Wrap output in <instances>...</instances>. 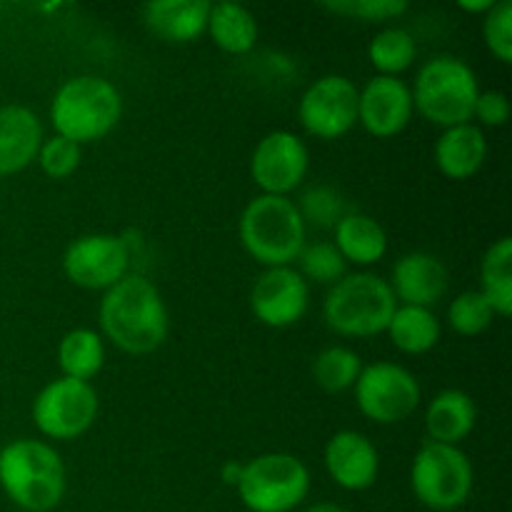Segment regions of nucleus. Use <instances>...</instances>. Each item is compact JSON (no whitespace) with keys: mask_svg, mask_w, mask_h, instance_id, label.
Masks as SVG:
<instances>
[{"mask_svg":"<svg viewBox=\"0 0 512 512\" xmlns=\"http://www.w3.org/2000/svg\"><path fill=\"white\" fill-rule=\"evenodd\" d=\"M100 335L128 355H150L168 340L170 313L153 280L128 273L105 290L98 308Z\"/></svg>","mask_w":512,"mask_h":512,"instance_id":"nucleus-1","label":"nucleus"},{"mask_svg":"<svg viewBox=\"0 0 512 512\" xmlns=\"http://www.w3.org/2000/svg\"><path fill=\"white\" fill-rule=\"evenodd\" d=\"M0 488L20 510H55L68 488L63 458L45 440H13L0 450Z\"/></svg>","mask_w":512,"mask_h":512,"instance_id":"nucleus-2","label":"nucleus"},{"mask_svg":"<svg viewBox=\"0 0 512 512\" xmlns=\"http://www.w3.org/2000/svg\"><path fill=\"white\" fill-rule=\"evenodd\" d=\"M123 118V95L103 75H73L50 100L55 135L90 145L108 138Z\"/></svg>","mask_w":512,"mask_h":512,"instance_id":"nucleus-3","label":"nucleus"},{"mask_svg":"<svg viewBox=\"0 0 512 512\" xmlns=\"http://www.w3.org/2000/svg\"><path fill=\"white\" fill-rule=\"evenodd\" d=\"M238 233L245 253L263 268L293 265L308 243L298 205L283 195H255L240 213Z\"/></svg>","mask_w":512,"mask_h":512,"instance_id":"nucleus-4","label":"nucleus"},{"mask_svg":"<svg viewBox=\"0 0 512 512\" xmlns=\"http://www.w3.org/2000/svg\"><path fill=\"white\" fill-rule=\"evenodd\" d=\"M410 93H413L415 113L445 130L473 123L480 80L463 58L435 55L418 68Z\"/></svg>","mask_w":512,"mask_h":512,"instance_id":"nucleus-5","label":"nucleus"},{"mask_svg":"<svg viewBox=\"0 0 512 512\" xmlns=\"http://www.w3.org/2000/svg\"><path fill=\"white\" fill-rule=\"evenodd\" d=\"M398 300L390 283L375 273H348L330 285L323 300V320L340 338H373L388 330Z\"/></svg>","mask_w":512,"mask_h":512,"instance_id":"nucleus-6","label":"nucleus"},{"mask_svg":"<svg viewBox=\"0 0 512 512\" xmlns=\"http://www.w3.org/2000/svg\"><path fill=\"white\" fill-rule=\"evenodd\" d=\"M235 490L250 512H293L310 495V470L298 455L263 453L243 463Z\"/></svg>","mask_w":512,"mask_h":512,"instance_id":"nucleus-7","label":"nucleus"},{"mask_svg":"<svg viewBox=\"0 0 512 512\" xmlns=\"http://www.w3.org/2000/svg\"><path fill=\"white\" fill-rule=\"evenodd\" d=\"M475 485L473 463L458 445H420L410 463V488L420 505L435 512H453L470 500Z\"/></svg>","mask_w":512,"mask_h":512,"instance_id":"nucleus-8","label":"nucleus"},{"mask_svg":"<svg viewBox=\"0 0 512 512\" xmlns=\"http://www.w3.org/2000/svg\"><path fill=\"white\" fill-rule=\"evenodd\" d=\"M353 395L360 413L375 425L403 423L423 403V388L413 370L390 360L363 365Z\"/></svg>","mask_w":512,"mask_h":512,"instance_id":"nucleus-9","label":"nucleus"},{"mask_svg":"<svg viewBox=\"0 0 512 512\" xmlns=\"http://www.w3.org/2000/svg\"><path fill=\"white\" fill-rule=\"evenodd\" d=\"M98 410L100 400L93 383L60 375L58 380H50L35 395L30 415L43 438L68 443L93 428V423L98 420Z\"/></svg>","mask_w":512,"mask_h":512,"instance_id":"nucleus-10","label":"nucleus"},{"mask_svg":"<svg viewBox=\"0 0 512 512\" xmlns=\"http://www.w3.org/2000/svg\"><path fill=\"white\" fill-rule=\"evenodd\" d=\"M298 120L310 138H343L358 125V85L348 75H320L300 95Z\"/></svg>","mask_w":512,"mask_h":512,"instance_id":"nucleus-11","label":"nucleus"},{"mask_svg":"<svg viewBox=\"0 0 512 512\" xmlns=\"http://www.w3.org/2000/svg\"><path fill=\"white\" fill-rule=\"evenodd\" d=\"M133 250L113 233H88L75 238L63 253V273L75 288L110 290L130 273Z\"/></svg>","mask_w":512,"mask_h":512,"instance_id":"nucleus-12","label":"nucleus"},{"mask_svg":"<svg viewBox=\"0 0 512 512\" xmlns=\"http://www.w3.org/2000/svg\"><path fill=\"white\" fill-rule=\"evenodd\" d=\"M310 150L293 130H273L255 143L250 155V178L263 195H283L300 188L308 178Z\"/></svg>","mask_w":512,"mask_h":512,"instance_id":"nucleus-13","label":"nucleus"},{"mask_svg":"<svg viewBox=\"0 0 512 512\" xmlns=\"http://www.w3.org/2000/svg\"><path fill=\"white\" fill-rule=\"evenodd\" d=\"M310 308V285L293 268H265L250 288V310L265 328L285 330L298 325Z\"/></svg>","mask_w":512,"mask_h":512,"instance_id":"nucleus-14","label":"nucleus"},{"mask_svg":"<svg viewBox=\"0 0 512 512\" xmlns=\"http://www.w3.org/2000/svg\"><path fill=\"white\" fill-rule=\"evenodd\" d=\"M413 115V93L403 78L373 75L358 88V123L373 138H395L408 128Z\"/></svg>","mask_w":512,"mask_h":512,"instance_id":"nucleus-15","label":"nucleus"},{"mask_svg":"<svg viewBox=\"0 0 512 512\" xmlns=\"http://www.w3.org/2000/svg\"><path fill=\"white\" fill-rule=\"evenodd\" d=\"M325 473L338 488L363 493L373 488L380 475V453L373 440L358 430H338L323 450Z\"/></svg>","mask_w":512,"mask_h":512,"instance_id":"nucleus-16","label":"nucleus"},{"mask_svg":"<svg viewBox=\"0 0 512 512\" xmlns=\"http://www.w3.org/2000/svg\"><path fill=\"white\" fill-rule=\"evenodd\" d=\"M388 283L398 305L433 310V305L440 303L448 293L450 270L445 268L438 255L413 250V253H405L395 260Z\"/></svg>","mask_w":512,"mask_h":512,"instance_id":"nucleus-17","label":"nucleus"},{"mask_svg":"<svg viewBox=\"0 0 512 512\" xmlns=\"http://www.w3.org/2000/svg\"><path fill=\"white\" fill-rule=\"evenodd\" d=\"M43 138V123L33 110L18 103L0 105V178L33 165Z\"/></svg>","mask_w":512,"mask_h":512,"instance_id":"nucleus-18","label":"nucleus"},{"mask_svg":"<svg viewBox=\"0 0 512 512\" xmlns=\"http://www.w3.org/2000/svg\"><path fill=\"white\" fill-rule=\"evenodd\" d=\"M210 3L205 0H153L143 5V23L165 43L188 45L208 30Z\"/></svg>","mask_w":512,"mask_h":512,"instance_id":"nucleus-19","label":"nucleus"},{"mask_svg":"<svg viewBox=\"0 0 512 512\" xmlns=\"http://www.w3.org/2000/svg\"><path fill=\"white\" fill-rule=\"evenodd\" d=\"M488 158V138L475 123L445 128L433 148L435 168L448 180H468L480 173Z\"/></svg>","mask_w":512,"mask_h":512,"instance_id":"nucleus-20","label":"nucleus"},{"mask_svg":"<svg viewBox=\"0 0 512 512\" xmlns=\"http://www.w3.org/2000/svg\"><path fill=\"white\" fill-rule=\"evenodd\" d=\"M478 423V405L465 390H440L425 408V433L433 443L460 445Z\"/></svg>","mask_w":512,"mask_h":512,"instance_id":"nucleus-21","label":"nucleus"},{"mask_svg":"<svg viewBox=\"0 0 512 512\" xmlns=\"http://www.w3.org/2000/svg\"><path fill=\"white\" fill-rule=\"evenodd\" d=\"M333 245L348 265L370 268L388 253V233L373 215L350 210L333 228Z\"/></svg>","mask_w":512,"mask_h":512,"instance_id":"nucleus-22","label":"nucleus"},{"mask_svg":"<svg viewBox=\"0 0 512 512\" xmlns=\"http://www.w3.org/2000/svg\"><path fill=\"white\" fill-rule=\"evenodd\" d=\"M388 338L400 353L425 355L443 338V325L430 308L398 305L388 323Z\"/></svg>","mask_w":512,"mask_h":512,"instance_id":"nucleus-23","label":"nucleus"},{"mask_svg":"<svg viewBox=\"0 0 512 512\" xmlns=\"http://www.w3.org/2000/svg\"><path fill=\"white\" fill-rule=\"evenodd\" d=\"M205 33L213 38L223 53L228 55H248L258 43V20L245 5L240 3H215L210 5L208 30Z\"/></svg>","mask_w":512,"mask_h":512,"instance_id":"nucleus-24","label":"nucleus"},{"mask_svg":"<svg viewBox=\"0 0 512 512\" xmlns=\"http://www.w3.org/2000/svg\"><path fill=\"white\" fill-rule=\"evenodd\" d=\"M105 365V340L93 328H73L58 343V368L63 378L90 383Z\"/></svg>","mask_w":512,"mask_h":512,"instance_id":"nucleus-25","label":"nucleus"},{"mask_svg":"<svg viewBox=\"0 0 512 512\" xmlns=\"http://www.w3.org/2000/svg\"><path fill=\"white\" fill-rule=\"evenodd\" d=\"M480 293L495 315L508 318L512 313V240L508 235L485 250L480 263Z\"/></svg>","mask_w":512,"mask_h":512,"instance_id":"nucleus-26","label":"nucleus"},{"mask_svg":"<svg viewBox=\"0 0 512 512\" xmlns=\"http://www.w3.org/2000/svg\"><path fill=\"white\" fill-rule=\"evenodd\" d=\"M415 58H418L415 35L410 30L400 28V25L383 28L368 43V60L378 70V75L400 78V73L413 68Z\"/></svg>","mask_w":512,"mask_h":512,"instance_id":"nucleus-27","label":"nucleus"},{"mask_svg":"<svg viewBox=\"0 0 512 512\" xmlns=\"http://www.w3.org/2000/svg\"><path fill=\"white\" fill-rule=\"evenodd\" d=\"M360 370H363V360L353 348H345V345H330V348L320 350L310 365L313 383L330 395L353 390L360 378Z\"/></svg>","mask_w":512,"mask_h":512,"instance_id":"nucleus-28","label":"nucleus"},{"mask_svg":"<svg viewBox=\"0 0 512 512\" xmlns=\"http://www.w3.org/2000/svg\"><path fill=\"white\" fill-rule=\"evenodd\" d=\"M300 215H303L305 228H318V230H333L345 215L350 213L348 203H345L343 193L330 185H313L300 195L298 203Z\"/></svg>","mask_w":512,"mask_h":512,"instance_id":"nucleus-29","label":"nucleus"},{"mask_svg":"<svg viewBox=\"0 0 512 512\" xmlns=\"http://www.w3.org/2000/svg\"><path fill=\"white\" fill-rule=\"evenodd\" d=\"M298 273L303 275L305 283L318 285H335L340 278L348 275V263L338 253L333 243H305V248L298 255Z\"/></svg>","mask_w":512,"mask_h":512,"instance_id":"nucleus-30","label":"nucleus"},{"mask_svg":"<svg viewBox=\"0 0 512 512\" xmlns=\"http://www.w3.org/2000/svg\"><path fill=\"white\" fill-rule=\"evenodd\" d=\"M493 308L480 290H465L448 305V325L463 338H478L493 325Z\"/></svg>","mask_w":512,"mask_h":512,"instance_id":"nucleus-31","label":"nucleus"},{"mask_svg":"<svg viewBox=\"0 0 512 512\" xmlns=\"http://www.w3.org/2000/svg\"><path fill=\"white\" fill-rule=\"evenodd\" d=\"M80 160H83V148L75 145L73 140L53 133L50 138H43L35 163L43 170L45 178L65 180L80 168Z\"/></svg>","mask_w":512,"mask_h":512,"instance_id":"nucleus-32","label":"nucleus"},{"mask_svg":"<svg viewBox=\"0 0 512 512\" xmlns=\"http://www.w3.org/2000/svg\"><path fill=\"white\" fill-rule=\"evenodd\" d=\"M323 8L340 18H353L360 23H388L408 13L405 0H330L323 3Z\"/></svg>","mask_w":512,"mask_h":512,"instance_id":"nucleus-33","label":"nucleus"},{"mask_svg":"<svg viewBox=\"0 0 512 512\" xmlns=\"http://www.w3.org/2000/svg\"><path fill=\"white\" fill-rule=\"evenodd\" d=\"M483 40L500 63H512V0H495L483 15Z\"/></svg>","mask_w":512,"mask_h":512,"instance_id":"nucleus-34","label":"nucleus"},{"mask_svg":"<svg viewBox=\"0 0 512 512\" xmlns=\"http://www.w3.org/2000/svg\"><path fill=\"white\" fill-rule=\"evenodd\" d=\"M473 120H478V128H503L510 120V100L503 90H480L475 100Z\"/></svg>","mask_w":512,"mask_h":512,"instance_id":"nucleus-35","label":"nucleus"},{"mask_svg":"<svg viewBox=\"0 0 512 512\" xmlns=\"http://www.w3.org/2000/svg\"><path fill=\"white\" fill-rule=\"evenodd\" d=\"M240 475H243V463H235V460H228L223 465V470H220V480L225 485H230V488H235L240 483Z\"/></svg>","mask_w":512,"mask_h":512,"instance_id":"nucleus-36","label":"nucleus"},{"mask_svg":"<svg viewBox=\"0 0 512 512\" xmlns=\"http://www.w3.org/2000/svg\"><path fill=\"white\" fill-rule=\"evenodd\" d=\"M495 5V0H460L458 8L465 10V13L473 15H485Z\"/></svg>","mask_w":512,"mask_h":512,"instance_id":"nucleus-37","label":"nucleus"},{"mask_svg":"<svg viewBox=\"0 0 512 512\" xmlns=\"http://www.w3.org/2000/svg\"><path fill=\"white\" fill-rule=\"evenodd\" d=\"M305 512H345V510L335 503H315V505H310Z\"/></svg>","mask_w":512,"mask_h":512,"instance_id":"nucleus-38","label":"nucleus"}]
</instances>
